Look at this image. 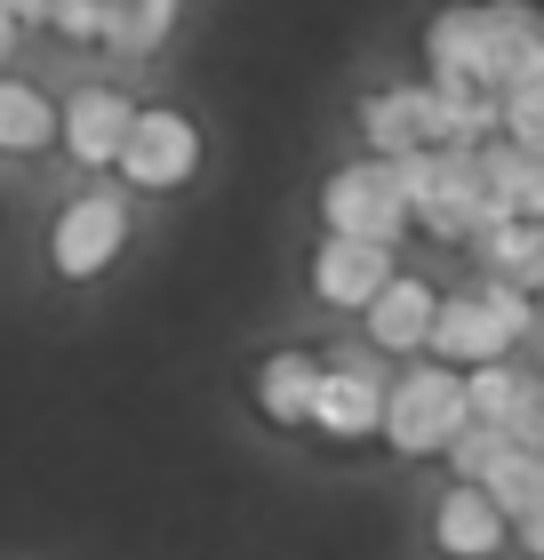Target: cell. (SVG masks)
<instances>
[{
    "label": "cell",
    "instance_id": "obj_24",
    "mask_svg": "<svg viewBox=\"0 0 544 560\" xmlns=\"http://www.w3.org/2000/svg\"><path fill=\"white\" fill-rule=\"evenodd\" d=\"M521 545H529V560H544V504H536V513L521 521Z\"/></svg>",
    "mask_w": 544,
    "mask_h": 560
},
{
    "label": "cell",
    "instance_id": "obj_12",
    "mask_svg": "<svg viewBox=\"0 0 544 560\" xmlns=\"http://www.w3.org/2000/svg\"><path fill=\"white\" fill-rule=\"evenodd\" d=\"M512 537V521L497 513V497L473 489V480H456L449 497H440V513H432V545L449 552V560H497Z\"/></svg>",
    "mask_w": 544,
    "mask_h": 560
},
{
    "label": "cell",
    "instance_id": "obj_22",
    "mask_svg": "<svg viewBox=\"0 0 544 560\" xmlns=\"http://www.w3.org/2000/svg\"><path fill=\"white\" fill-rule=\"evenodd\" d=\"M521 217H529V224H544V161L529 168V185H521Z\"/></svg>",
    "mask_w": 544,
    "mask_h": 560
},
{
    "label": "cell",
    "instance_id": "obj_18",
    "mask_svg": "<svg viewBox=\"0 0 544 560\" xmlns=\"http://www.w3.org/2000/svg\"><path fill=\"white\" fill-rule=\"evenodd\" d=\"M176 9H185V0H113V33H105V48H113V57H152V48L169 40Z\"/></svg>",
    "mask_w": 544,
    "mask_h": 560
},
{
    "label": "cell",
    "instance_id": "obj_21",
    "mask_svg": "<svg viewBox=\"0 0 544 560\" xmlns=\"http://www.w3.org/2000/svg\"><path fill=\"white\" fill-rule=\"evenodd\" d=\"M505 448H512V441H505L497 424H464V432H456V448H449V465H456V480H481Z\"/></svg>",
    "mask_w": 544,
    "mask_h": 560
},
{
    "label": "cell",
    "instance_id": "obj_10",
    "mask_svg": "<svg viewBox=\"0 0 544 560\" xmlns=\"http://www.w3.org/2000/svg\"><path fill=\"white\" fill-rule=\"evenodd\" d=\"M128 129H137V105H128L120 89H81V96H65V152H72V168H120V152H128Z\"/></svg>",
    "mask_w": 544,
    "mask_h": 560
},
{
    "label": "cell",
    "instance_id": "obj_15",
    "mask_svg": "<svg viewBox=\"0 0 544 560\" xmlns=\"http://www.w3.org/2000/svg\"><path fill=\"white\" fill-rule=\"evenodd\" d=\"M473 257H481L488 280H512V289L544 296V224L505 217V224H488V233H473Z\"/></svg>",
    "mask_w": 544,
    "mask_h": 560
},
{
    "label": "cell",
    "instance_id": "obj_14",
    "mask_svg": "<svg viewBox=\"0 0 544 560\" xmlns=\"http://www.w3.org/2000/svg\"><path fill=\"white\" fill-rule=\"evenodd\" d=\"M321 376L328 361H313V352H265L256 361V409H265V424H313V400H321Z\"/></svg>",
    "mask_w": 544,
    "mask_h": 560
},
{
    "label": "cell",
    "instance_id": "obj_11",
    "mask_svg": "<svg viewBox=\"0 0 544 560\" xmlns=\"http://www.w3.org/2000/svg\"><path fill=\"white\" fill-rule=\"evenodd\" d=\"M360 320H369V345H377V352H401V361H408V352H432L440 289H432V280H417V272H393V289H384Z\"/></svg>",
    "mask_w": 544,
    "mask_h": 560
},
{
    "label": "cell",
    "instance_id": "obj_17",
    "mask_svg": "<svg viewBox=\"0 0 544 560\" xmlns=\"http://www.w3.org/2000/svg\"><path fill=\"white\" fill-rule=\"evenodd\" d=\"M473 489L497 497V513H505V521H529L536 504H544V448H505L497 465L473 480Z\"/></svg>",
    "mask_w": 544,
    "mask_h": 560
},
{
    "label": "cell",
    "instance_id": "obj_2",
    "mask_svg": "<svg viewBox=\"0 0 544 560\" xmlns=\"http://www.w3.org/2000/svg\"><path fill=\"white\" fill-rule=\"evenodd\" d=\"M401 168V192H408V217L440 241H473L488 224V192H481V152L473 144H417Z\"/></svg>",
    "mask_w": 544,
    "mask_h": 560
},
{
    "label": "cell",
    "instance_id": "obj_8",
    "mask_svg": "<svg viewBox=\"0 0 544 560\" xmlns=\"http://www.w3.org/2000/svg\"><path fill=\"white\" fill-rule=\"evenodd\" d=\"M384 393L393 385L360 352H336L321 376V400H313V432H328V441H384Z\"/></svg>",
    "mask_w": 544,
    "mask_h": 560
},
{
    "label": "cell",
    "instance_id": "obj_7",
    "mask_svg": "<svg viewBox=\"0 0 544 560\" xmlns=\"http://www.w3.org/2000/svg\"><path fill=\"white\" fill-rule=\"evenodd\" d=\"M544 81V9L529 0H481V89H529Z\"/></svg>",
    "mask_w": 544,
    "mask_h": 560
},
{
    "label": "cell",
    "instance_id": "obj_23",
    "mask_svg": "<svg viewBox=\"0 0 544 560\" xmlns=\"http://www.w3.org/2000/svg\"><path fill=\"white\" fill-rule=\"evenodd\" d=\"M0 9L16 16V33H24V24H48V0H0Z\"/></svg>",
    "mask_w": 544,
    "mask_h": 560
},
{
    "label": "cell",
    "instance_id": "obj_13",
    "mask_svg": "<svg viewBox=\"0 0 544 560\" xmlns=\"http://www.w3.org/2000/svg\"><path fill=\"white\" fill-rule=\"evenodd\" d=\"M352 120H360V144H369V161H408V152L425 144V81L369 89Z\"/></svg>",
    "mask_w": 544,
    "mask_h": 560
},
{
    "label": "cell",
    "instance_id": "obj_16",
    "mask_svg": "<svg viewBox=\"0 0 544 560\" xmlns=\"http://www.w3.org/2000/svg\"><path fill=\"white\" fill-rule=\"evenodd\" d=\"M65 137V105H48L33 81L0 72V152H40Z\"/></svg>",
    "mask_w": 544,
    "mask_h": 560
},
{
    "label": "cell",
    "instance_id": "obj_6",
    "mask_svg": "<svg viewBox=\"0 0 544 560\" xmlns=\"http://www.w3.org/2000/svg\"><path fill=\"white\" fill-rule=\"evenodd\" d=\"M200 129L176 105H137V129H128V152H120V176L137 192H185L200 176Z\"/></svg>",
    "mask_w": 544,
    "mask_h": 560
},
{
    "label": "cell",
    "instance_id": "obj_9",
    "mask_svg": "<svg viewBox=\"0 0 544 560\" xmlns=\"http://www.w3.org/2000/svg\"><path fill=\"white\" fill-rule=\"evenodd\" d=\"M393 289V248L384 241H321L313 248V296L336 313H369V304Z\"/></svg>",
    "mask_w": 544,
    "mask_h": 560
},
{
    "label": "cell",
    "instance_id": "obj_4",
    "mask_svg": "<svg viewBox=\"0 0 544 560\" xmlns=\"http://www.w3.org/2000/svg\"><path fill=\"white\" fill-rule=\"evenodd\" d=\"M321 224L336 241H384L393 248L408 224H417L408 217V192H401V168L393 161H345L321 185Z\"/></svg>",
    "mask_w": 544,
    "mask_h": 560
},
{
    "label": "cell",
    "instance_id": "obj_5",
    "mask_svg": "<svg viewBox=\"0 0 544 560\" xmlns=\"http://www.w3.org/2000/svg\"><path fill=\"white\" fill-rule=\"evenodd\" d=\"M120 248H128V200H120L113 185L72 192L65 209H57V224H48V265H57V280H96V272H113Z\"/></svg>",
    "mask_w": 544,
    "mask_h": 560
},
{
    "label": "cell",
    "instance_id": "obj_19",
    "mask_svg": "<svg viewBox=\"0 0 544 560\" xmlns=\"http://www.w3.org/2000/svg\"><path fill=\"white\" fill-rule=\"evenodd\" d=\"M48 33H65L72 48H105L113 0H48Z\"/></svg>",
    "mask_w": 544,
    "mask_h": 560
},
{
    "label": "cell",
    "instance_id": "obj_3",
    "mask_svg": "<svg viewBox=\"0 0 544 560\" xmlns=\"http://www.w3.org/2000/svg\"><path fill=\"white\" fill-rule=\"evenodd\" d=\"M464 424H473V393H464V369H449V361L408 369L384 393V441L401 456H449Z\"/></svg>",
    "mask_w": 544,
    "mask_h": 560
},
{
    "label": "cell",
    "instance_id": "obj_1",
    "mask_svg": "<svg viewBox=\"0 0 544 560\" xmlns=\"http://www.w3.org/2000/svg\"><path fill=\"white\" fill-rule=\"evenodd\" d=\"M536 328V296L512 289V280H481V289H456L440 296V320H432V361L449 369H488V361H512Z\"/></svg>",
    "mask_w": 544,
    "mask_h": 560
},
{
    "label": "cell",
    "instance_id": "obj_20",
    "mask_svg": "<svg viewBox=\"0 0 544 560\" xmlns=\"http://www.w3.org/2000/svg\"><path fill=\"white\" fill-rule=\"evenodd\" d=\"M505 144H521L529 161H544V81L505 89Z\"/></svg>",
    "mask_w": 544,
    "mask_h": 560
},
{
    "label": "cell",
    "instance_id": "obj_25",
    "mask_svg": "<svg viewBox=\"0 0 544 560\" xmlns=\"http://www.w3.org/2000/svg\"><path fill=\"white\" fill-rule=\"evenodd\" d=\"M529 352H536V369H544V296H536V328H529Z\"/></svg>",
    "mask_w": 544,
    "mask_h": 560
}]
</instances>
